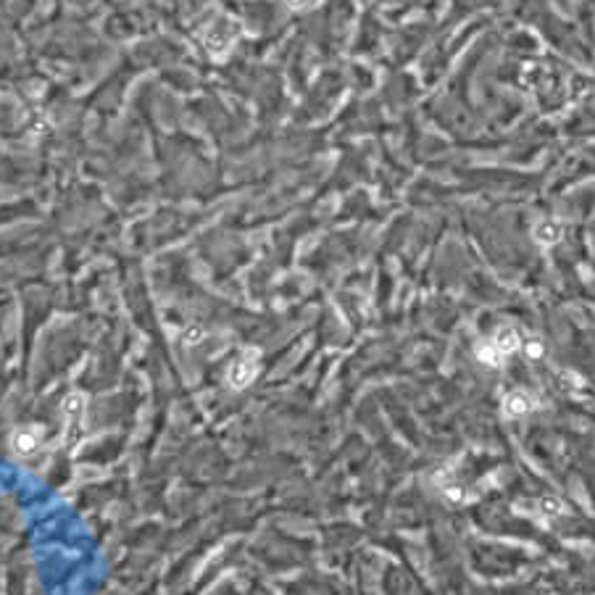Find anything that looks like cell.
Wrapping results in <instances>:
<instances>
[{"mask_svg":"<svg viewBox=\"0 0 595 595\" xmlns=\"http://www.w3.org/2000/svg\"><path fill=\"white\" fill-rule=\"evenodd\" d=\"M240 32H242V27L232 16H219V19H213L211 24L203 29V45H206V51L213 58H222V55H227L232 51V45L240 37Z\"/></svg>","mask_w":595,"mask_h":595,"instance_id":"1","label":"cell"},{"mask_svg":"<svg viewBox=\"0 0 595 595\" xmlns=\"http://www.w3.org/2000/svg\"><path fill=\"white\" fill-rule=\"evenodd\" d=\"M258 350L251 348V350H245V353H240V358L229 366V374H227V380L229 384L235 387V390H242V387H248V384L256 380V374H258Z\"/></svg>","mask_w":595,"mask_h":595,"instance_id":"2","label":"cell"},{"mask_svg":"<svg viewBox=\"0 0 595 595\" xmlns=\"http://www.w3.org/2000/svg\"><path fill=\"white\" fill-rule=\"evenodd\" d=\"M538 406V400L529 396L527 390H511V393H506L503 396V403L501 409L506 416H511V419H519V416H524L529 411Z\"/></svg>","mask_w":595,"mask_h":595,"instance_id":"3","label":"cell"},{"mask_svg":"<svg viewBox=\"0 0 595 595\" xmlns=\"http://www.w3.org/2000/svg\"><path fill=\"white\" fill-rule=\"evenodd\" d=\"M490 340L495 343V348H498V350H501L506 358L511 356V353H516V350L522 348V335H519L514 327H501V330L495 332Z\"/></svg>","mask_w":595,"mask_h":595,"instance_id":"4","label":"cell"},{"mask_svg":"<svg viewBox=\"0 0 595 595\" xmlns=\"http://www.w3.org/2000/svg\"><path fill=\"white\" fill-rule=\"evenodd\" d=\"M529 508L532 511H538V516L542 519H558V516L567 514V506L561 498H556V495H542L538 503H529Z\"/></svg>","mask_w":595,"mask_h":595,"instance_id":"5","label":"cell"},{"mask_svg":"<svg viewBox=\"0 0 595 595\" xmlns=\"http://www.w3.org/2000/svg\"><path fill=\"white\" fill-rule=\"evenodd\" d=\"M474 353H477V358H479L482 364L495 366V369H498V366H503V361H506V356H503L501 350L495 348V343H492V340H482V343H477Z\"/></svg>","mask_w":595,"mask_h":595,"instance_id":"6","label":"cell"},{"mask_svg":"<svg viewBox=\"0 0 595 595\" xmlns=\"http://www.w3.org/2000/svg\"><path fill=\"white\" fill-rule=\"evenodd\" d=\"M535 240L540 245H556L561 240V227L556 224V222H540V224L535 227Z\"/></svg>","mask_w":595,"mask_h":595,"instance_id":"7","label":"cell"},{"mask_svg":"<svg viewBox=\"0 0 595 595\" xmlns=\"http://www.w3.org/2000/svg\"><path fill=\"white\" fill-rule=\"evenodd\" d=\"M443 498H445L450 506H463V503L472 501V492L463 488V485L448 482V485H443Z\"/></svg>","mask_w":595,"mask_h":595,"instance_id":"8","label":"cell"},{"mask_svg":"<svg viewBox=\"0 0 595 595\" xmlns=\"http://www.w3.org/2000/svg\"><path fill=\"white\" fill-rule=\"evenodd\" d=\"M522 350H524V356H527L529 361H538V358H542V353H545L542 343L540 340H535V337H532V340H524V343H522Z\"/></svg>","mask_w":595,"mask_h":595,"instance_id":"9","label":"cell"},{"mask_svg":"<svg viewBox=\"0 0 595 595\" xmlns=\"http://www.w3.org/2000/svg\"><path fill=\"white\" fill-rule=\"evenodd\" d=\"M14 445L19 448V453H29V450L35 448V437L29 435V432H21V435L14 437Z\"/></svg>","mask_w":595,"mask_h":595,"instance_id":"10","label":"cell"},{"mask_svg":"<svg viewBox=\"0 0 595 595\" xmlns=\"http://www.w3.org/2000/svg\"><path fill=\"white\" fill-rule=\"evenodd\" d=\"M285 3H287L290 8H305V6L311 3V0H285Z\"/></svg>","mask_w":595,"mask_h":595,"instance_id":"11","label":"cell"}]
</instances>
